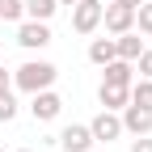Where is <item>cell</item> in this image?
<instances>
[{
  "label": "cell",
  "instance_id": "1",
  "mask_svg": "<svg viewBox=\"0 0 152 152\" xmlns=\"http://www.w3.org/2000/svg\"><path fill=\"white\" fill-rule=\"evenodd\" d=\"M55 76H59V68L47 64V59H30L13 72V85L21 89V93H38V89H51L55 85Z\"/></svg>",
  "mask_w": 152,
  "mask_h": 152
},
{
  "label": "cell",
  "instance_id": "2",
  "mask_svg": "<svg viewBox=\"0 0 152 152\" xmlns=\"http://www.w3.org/2000/svg\"><path fill=\"white\" fill-rule=\"evenodd\" d=\"M102 9H106V0H76L72 4V30L76 34H93L102 26Z\"/></svg>",
  "mask_w": 152,
  "mask_h": 152
},
{
  "label": "cell",
  "instance_id": "3",
  "mask_svg": "<svg viewBox=\"0 0 152 152\" xmlns=\"http://www.w3.org/2000/svg\"><path fill=\"white\" fill-rule=\"evenodd\" d=\"M59 110H64V97H59L55 89L30 93V114H34V123H55V118H59Z\"/></svg>",
  "mask_w": 152,
  "mask_h": 152
},
{
  "label": "cell",
  "instance_id": "4",
  "mask_svg": "<svg viewBox=\"0 0 152 152\" xmlns=\"http://www.w3.org/2000/svg\"><path fill=\"white\" fill-rule=\"evenodd\" d=\"M17 42H21L26 51H42V47L51 42V30H47V21L21 17V21H17Z\"/></svg>",
  "mask_w": 152,
  "mask_h": 152
},
{
  "label": "cell",
  "instance_id": "5",
  "mask_svg": "<svg viewBox=\"0 0 152 152\" xmlns=\"http://www.w3.org/2000/svg\"><path fill=\"white\" fill-rule=\"evenodd\" d=\"M102 21H106V34H127V30H135V9H127V4H118V0H114V4H106L102 9Z\"/></svg>",
  "mask_w": 152,
  "mask_h": 152
},
{
  "label": "cell",
  "instance_id": "6",
  "mask_svg": "<svg viewBox=\"0 0 152 152\" xmlns=\"http://www.w3.org/2000/svg\"><path fill=\"white\" fill-rule=\"evenodd\" d=\"M93 144H97V140H93L89 123H72V127L59 131V148H64V152H89Z\"/></svg>",
  "mask_w": 152,
  "mask_h": 152
},
{
  "label": "cell",
  "instance_id": "7",
  "mask_svg": "<svg viewBox=\"0 0 152 152\" xmlns=\"http://www.w3.org/2000/svg\"><path fill=\"white\" fill-rule=\"evenodd\" d=\"M118 118H123V131H131V135H152V110H144V106H135V102H127Z\"/></svg>",
  "mask_w": 152,
  "mask_h": 152
},
{
  "label": "cell",
  "instance_id": "8",
  "mask_svg": "<svg viewBox=\"0 0 152 152\" xmlns=\"http://www.w3.org/2000/svg\"><path fill=\"white\" fill-rule=\"evenodd\" d=\"M89 131H93V140H102V144H110V140H118L123 135V118L114 110H102L97 118L89 123Z\"/></svg>",
  "mask_w": 152,
  "mask_h": 152
},
{
  "label": "cell",
  "instance_id": "9",
  "mask_svg": "<svg viewBox=\"0 0 152 152\" xmlns=\"http://www.w3.org/2000/svg\"><path fill=\"white\" fill-rule=\"evenodd\" d=\"M97 102H102V110H123V106L131 102V85H106V80H102Z\"/></svg>",
  "mask_w": 152,
  "mask_h": 152
},
{
  "label": "cell",
  "instance_id": "10",
  "mask_svg": "<svg viewBox=\"0 0 152 152\" xmlns=\"http://www.w3.org/2000/svg\"><path fill=\"white\" fill-rule=\"evenodd\" d=\"M114 47H118V59H131V64H135L140 51H144V38H140V30H127V34L114 38Z\"/></svg>",
  "mask_w": 152,
  "mask_h": 152
},
{
  "label": "cell",
  "instance_id": "11",
  "mask_svg": "<svg viewBox=\"0 0 152 152\" xmlns=\"http://www.w3.org/2000/svg\"><path fill=\"white\" fill-rule=\"evenodd\" d=\"M135 80V64L131 59H110L106 64V85H131Z\"/></svg>",
  "mask_w": 152,
  "mask_h": 152
},
{
  "label": "cell",
  "instance_id": "12",
  "mask_svg": "<svg viewBox=\"0 0 152 152\" xmlns=\"http://www.w3.org/2000/svg\"><path fill=\"white\" fill-rule=\"evenodd\" d=\"M89 59L97 64V68H106L110 59H118V47H114V38H93V42H89Z\"/></svg>",
  "mask_w": 152,
  "mask_h": 152
},
{
  "label": "cell",
  "instance_id": "13",
  "mask_svg": "<svg viewBox=\"0 0 152 152\" xmlns=\"http://www.w3.org/2000/svg\"><path fill=\"white\" fill-rule=\"evenodd\" d=\"M26 4V17H34V21H51L55 9H59V0H21Z\"/></svg>",
  "mask_w": 152,
  "mask_h": 152
},
{
  "label": "cell",
  "instance_id": "14",
  "mask_svg": "<svg viewBox=\"0 0 152 152\" xmlns=\"http://www.w3.org/2000/svg\"><path fill=\"white\" fill-rule=\"evenodd\" d=\"M131 102H135V106H144V110H152V80H148V76L131 80Z\"/></svg>",
  "mask_w": 152,
  "mask_h": 152
},
{
  "label": "cell",
  "instance_id": "15",
  "mask_svg": "<svg viewBox=\"0 0 152 152\" xmlns=\"http://www.w3.org/2000/svg\"><path fill=\"white\" fill-rule=\"evenodd\" d=\"M21 17H26L21 0H0V21H21Z\"/></svg>",
  "mask_w": 152,
  "mask_h": 152
},
{
  "label": "cell",
  "instance_id": "16",
  "mask_svg": "<svg viewBox=\"0 0 152 152\" xmlns=\"http://www.w3.org/2000/svg\"><path fill=\"white\" fill-rule=\"evenodd\" d=\"M17 118V97L9 89H0V123H13Z\"/></svg>",
  "mask_w": 152,
  "mask_h": 152
},
{
  "label": "cell",
  "instance_id": "17",
  "mask_svg": "<svg viewBox=\"0 0 152 152\" xmlns=\"http://www.w3.org/2000/svg\"><path fill=\"white\" fill-rule=\"evenodd\" d=\"M135 30L140 34H152V0H144V4L135 9Z\"/></svg>",
  "mask_w": 152,
  "mask_h": 152
},
{
  "label": "cell",
  "instance_id": "18",
  "mask_svg": "<svg viewBox=\"0 0 152 152\" xmlns=\"http://www.w3.org/2000/svg\"><path fill=\"white\" fill-rule=\"evenodd\" d=\"M135 72L152 80V47H148V51H140V59H135Z\"/></svg>",
  "mask_w": 152,
  "mask_h": 152
},
{
  "label": "cell",
  "instance_id": "19",
  "mask_svg": "<svg viewBox=\"0 0 152 152\" xmlns=\"http://www.w3.org/2000/svg\"><path fill=\"white\" fill-rule=\"evenodd\" d=\"M131 152H152V140H148V135H135V144H131Z\"/></svg>",
  "mask_w": 152,
  "mask_h": 152
},
{
  "label": "cell",
  "instance_id": "20",
  "mask_svg": "<svg viewBox=\"0 0 152 152\" xmlns=\"http://www.w3.org/2000/svg\"><path fill=\"white\" fill-rule=\"evenodd\" d=\"M9 85H13V76H9L4 68H0V89H9Z\"/></svg>",
  "mask_w": 152,
  "mask_h": 152
},
{
  "label": "cell",
  "instance_id": "21",
  "mask_svg": "<svg viewBox=\"0 0 152 152\" xmlns=\"http://www.w3.org/2000/svg\"><path fill=\"white\" fill-rule=\"evenodd\" d=\"M118 4H127V9H140V4H144V0H118Z\"/></svg>",
  "mask_w": 152,
  "mask_h": 152
},
{
  "label": "cell",
  "instance_id": "22",
  "mask_svg": "<svg viewBox=\"0 0 152 152\" xmlns=\"http://www.w3.org/2000/svg\"><path fill=\"white\" fill-rule=\"evenodd\" d=\"M59 4H76V0H59Z\"/></svg>",
  "mask_w": 152,
  "mask_h": 152
},
{
  "label": "cell",
  "instance_id": "23",
  "mask_svg": "<svg viewBox=\"0 0 152 152\" xmlns=\"http://www.w3.org/2000/svg\"><path fill=\"white\" fill-rule=\"evenodd\" d=\"M17 152H34V148H17Z\"/></svg>",
  "mask_w": 152,
  "mask_h": 152
},
{
  "label": "cell",
  "instance_id": "24",
  "mask_svg": "<svg viewBox=\"0 0 152 152\" xmlns=\"http://www.w3.org/2000/svg\"><path fill=\"white\" fill-rule=\"evenodd\" d=\"M0 59H4V47H0Z\"/></svg>",
  "mask_w": 152,
  "mask_h": 152
},
{
  "label": "cell",
  "instance_id": "25",
  "mask_svg": "<svg viewBox=\"0 0 152 152\" xmlns=\"http://www.w3.org/2000/svg\"><path fill=\"white\" fill-rule=\"evenodd\" d=\"M0 152H4V148H0Z\"/></svg>",
  "mask_w": 152,
  "mask_h": 152
},
{
  "label": "cell",
  "instance_id": "26",
  "mask_svg": "<svg viewBox=\"0 0 152 152\" xmlns=\"http://www.w3.org/2000/svg\"><path fill=\"white\" fill-rule=\"evenodd\" d=\"M89 152H93V148H89Z\"/></svg>",
  "mask_w": 152,
  "mask_h": 152
}]
</instances>
